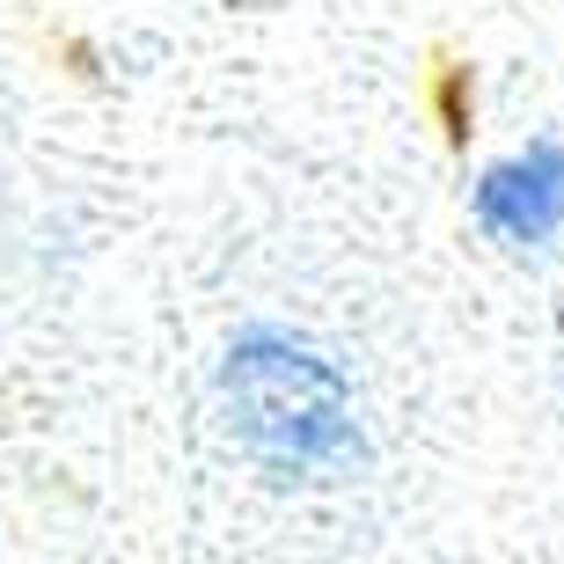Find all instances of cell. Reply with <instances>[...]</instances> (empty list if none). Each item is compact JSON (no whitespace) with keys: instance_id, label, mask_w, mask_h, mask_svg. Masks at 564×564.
Segmentation results:
<instances>
[{"instance_id":"2","label":"cell","mask_w":564,"mask_h":564,"mask_svg":"<svg viewBox=\"0 0 564 564\" xmlns=\"http://www.w3.org/2000/svg\"><path fill=\"white\" fill-rule=\"evenodd\" d=\"M477 228L506 250H543L564 228V147L557 140H528L521 154H506L477 176Z\"/></svg>"},{"instance_id":"1","label":"cell","mask_w":564,"mask_h":564,"mask_svg":"<svg viewBox=\"0 0 564 564\" xmlns=\"http://www.w3.org/2000/svg\"><path fill=\"white\" fill-rule=\"evenodd\" d=\"M220 411L242 455L272 477H337L359 462L352 381L323 345L293 330H242L220 359Z\"/></svg>"}]
</instances>
